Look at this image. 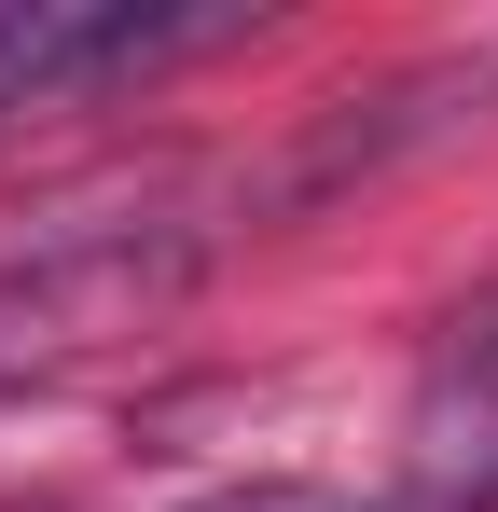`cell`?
<instances>
[{
	"instance_id": "cell-1",
	"label": "cell",
	"mask_w": 498,
	"mask_h": 512,
	"mask_svg": "<svg viewBox=\"0 0 498 512\" xmlns=\"http://www.w3.org/2000/svg\"><path fill=\"white\" fill-rule=\"evenodd\" d=\"M194 277H208L194 222H56L42 250L0 263V388H42V374L111 360L125 333H153Z\"/></svg>"
},
{
	"instance_id": "cell-2",
	"label": "cell",
	"mask_w": 498,
	"mask_h": 512,
	"mask_svg": "<svg viewBox=\"0 0 498 512\" xmlns=\"http://www.w3.org/2000/svg\"><path fill=\"white\" fill-rule=\"evenodd\" d=\"M249 14L236 0H194V14H153V0H0V139L56 97H97V84H139L166 56H208L236 42Z\"/></svg>"
},
{
	"instance_id": "cell-3",
	"label": "cell",
	"mask_w": 498,
	"mask_h": 512,
	"mask_svg": "<svg viewBox=\"0 0 498 512\" xmlns=\"http://www.w3.org/2000/svg\"><path fill=\"white\" fill-rule=\"evenodd\" d=\"M485 97H498V42H471V56H415V70H388V84L305 111V139L249 180V208H319V194H346V180H388L402 153L485 125Z\"/></svg>"
},
{
	"instance_id": "cell-4",
	"label": "cell",
	"mask_w": 498,
	"mask_h": 512,
	"mask_svg": "<svg viewBox=\"0 0 498 512\" xmlns=\"http://www.w3.org/2000/svg\"><path fill=\"white\" fill-rule=\"evenodd\" d=\"M415 512H498V291L457 305L415 388Z\"/></svg>"
},
{
	"instance_id": "cell-5",
	"label": "cell",
	"mask_w": 498,
	"mask_h": 512,
	"mask_svg": "<svg viewBox=\"0 0 498 512\" xmlns=\"http://www.w3.org/2000/svg\"><path fill=\"white\" fill-rule=\"evenodd\" d=\"M194 512H346L332 485H222V499H194Z\"/></svg>"
},
{
	"instance_id": "cell-6",
	"label": "cell",
	"mask_w": 498,
	"mask_h": 512,
	"mask_svg": "<svg viewBox=\"0 0 498 512\" xmlns=\"http://www.w3.org/2000/svg\"><path fill=\"white\" fill-rule=\"evenodd\" d=\"M0 512H70V499H0Z\"/></svg>"
}]
</instances>
